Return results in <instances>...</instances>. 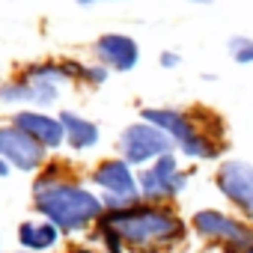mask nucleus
<instances>
[{
    "label": "nucleus",
    "instance_id": "18",
    "mask_svg": "<svg viewBox=\"0 0 253 253\" xmlns=\"http://www.w3.org/2000/svg\"><path fill=\"white\" fill-rule=\"evenodd\" d=\"M158 63H161V69H179V66H182V57H179L176 51H161Z\"/></svg>",
    "mask_w": 253,
    "mask_h": 253
},
{
    "label": "nucleus",
    "instance_id": "15",
    "mask_svg": "<svg viewBox=\"0 0 253 253\" xmlns=\"http://www.w3.org/2000/svg\"><path fill=\"white\" fill-rule=\"evenodd\" d=\"M18 241H21L24 250L42 253V250H51L60 241V229L51 220H24L18 226Z\"/></svg>",
    "mask_w": 253,
    "mask_h": 253
},
{
    "label": "nucleus",
    "instance_id": "16",
    "mask_svg": "<svg viewBox=\"0 0 253 253\" xmlns=\"http://www.w3.org/2000/svg\"><path fill=\"white\" fill-rule=\"evenodd\" d=\"M226 51L232 57V63L238 66H253V36H229L226 42Z\"/></svg>",
    "mask_w": 253,
    "mask_h": 253
},
{
    "label": "nucleus",
    "instance_id": "17",
    "mask_svg": "<svg viewBox=\"0 0 253 253\" xmlns=\"http://www.w3.org/2000/svg\"><path fill=\"white\" fill-rule=\"evenodd\" d=\"M107 75H110V69H104L101 63H89V66H84V78H81V84L101 86V84L107 81Z\"/></svg>",
    "mask_w": 253,
    "mask_h": 253
},
{
    "label": "nucleus",
    "instance_id": "24",
    "mask_svg": "<svg viewBox=\"0 0 253 253\" xmlns=\"http://www.w3.org/2000/svg\"><path fill=\"white\" fill-rule=\"evenodd\" d=\"M113 3H122V0H113Z\"/></svg>",
    "mask_w": 253,
    "mask_h": 253
},
{
    "label": "nucleus",
    "instance_id": "7",
    "mask_svg": "<svg viewBox=\"0 0 253 253\" xmlns=\"http://www.w3.org/2000/svg\"><path fill=\"white\" fill-rule=\"evenodd\" d=\"M0 158L21 173H33L45 161V146L15 125H3L0 128Z\"/></svg>",
    "mask_w": 253,
    "mask_h": 253
},
{
    "label": "nucleus",
    "instance_id": "8",
    "mask_svg": "<svg viewBox=\"0 0 253 253\" xmlns=\"http://www.w3.org/2000/svg\"><path fill=\"white\" fill-rule=\"evenodd\" d=\"M95 63H101L110 72H131L140 63V45L128 33H104L92 45Z\"/></svg>",
    "mask_w": 253,
    "mask_h": 253
},
{
    "label": "nucleus",
    "instance_id": "9",
    "mask_svg": "<svg viewBox=\"0 0 253 253\" xmlns=\"http://www.w3.org/2000/svg\"><path fill=\"white\" fill-rule=\"evenodd\" d=\"M92 185L101 188V194L110 197H140V185H137V173L128 161L122 158H104L98 161V167L92 170Z\"/></svg>",
    "mask_w": 253,
    "mask_h": 253
},
{
    "label": "nucleus",
    "instance_id": "12",
    "mask_svg": "<svg viewBox=\"0 0 253 253\" xmlns=\"http://www.w3.org/2000/svg\"><path fill=\"white\" fill-rule=\"evenodd\" d=\"M57 119L63 122V128H66V143H69L75 152H89V149L98 146L101 131H98V125H95L92 119L78 116V113H72V110H63Z\"/></svg>",
    "mask_w": 253,
    "mask_h": 253
},
{
    "label": "nucleus",
    "instance_id": "5",
    "mask_svg": "<svg viewBox=\"0 0 253 253\" xmlns=\"http://www.w3.org/2000/svg\"><path fill=\"white\" fill-rule=\"evenodd\" d=\"M167 152H176V143L161 128H155L152 122L137 119L119 134V158L128 161L134 170L149 167L152 161H158Z\"/></svg>",
    "mask_w": 253,
    "mask_h": 253
},
{
    "label": "nucleus",
    "instance_id": "6",
    "mask_svg": "<svg viewBox=\"0 0 253 253\" xmlns=\"http://www.w3.org/2000/svg\"><path fill=\"white\" fill-rule=\"evenodd\" d=\"M211 182L217 194L232 206V211L253 223V164L244 158H223Z\"/></svg>",
    "mask_w": 253,
    "mask_h": 253
},
{
    "label": "nucleus",
    "instance_id": "19",
    "mask_svg": "<svg viewBox=\"0 0 253 253\" xmlns=\"http://www.w3.org/2000/svg\"><path fill=\"white\" fill-rule=\"evenodd\" d=\"M185 3H191V6H211L214 0H185Z\"/></svg>",
    "mask_w": 253,
    "mask_h": 253
},
{
    "label": "nucleus",
    "instance_id": "1",
    "mask_svg": "<svg viewBox=\"0 0 253 253\" xmlns=\"http://www.w3.org/2000/svg\"><path fill=\"white\" fill-rule=\"evenodd\" d=\"M98 226L119 235L125 250L134 253H167L188 241L191 223L173 209L158 203H137L122 211H104Z\"/></svg>",
    "mask_w": 253,
    "mask_h": 253
},
{
    "label": "nucleus",
    "instance_id": "23",
    "mask_svg": "<svg viewBox=\"0 0 253 253\" xmlns=\"http://www.w3.org/2000/svg\"><path fill=\"white\" fill-rule=\"evenodd\" d=\"M15 253H30V250H15Z\"/></svg>",
    "mask_w": 253,
    "mask_h": 253
},
{
    "label": "nucleus",
    "instance_id": "10",
    "mask_svg": "<svg viewBox=\"0 0 253 253\" xmlns=\"http://www.w3.org/2000/svg\"><path fill=\"white\" fill-rule=\"evenodd\" d=\"M15 128H21L24 134H30L33 140H39L45 149H60L66 143V128L63 122L48 116V113H39V110H18L15 119H12Z\"/></svg>",
    "mask_w": 253,
    "mask_h": 253
},
{
    "label": "nucleus",
    "instance_id": "20",
    "mask_svg": "<svg viewBox=\"0 0 253 253\" xmlns=\"http://www.w3.org/2000/svg\"><path fill=\"white\" fill-rule=\"evenodd\" d=\"M6 176H9V164L0 158V179H6Z\"/></svg>",
    "mask_w": 253,
    "mask_h": 253
},
{
    "label": "nucleus",
    "instance_id": "14",
    "mask_svg": "<svg viewBox=\"0 0 253 253\" xmlns=\"http://www.w3.org/2000/svg\"><path fill=\"white\" fill-rule=\"evenodd\" d=\"M223 149H226V140L211 137L209 131L200 128V125L194 128V134H188V137L176 146V152L185 155L188 161H217V158L223 155Z\"/></svg>",
    "mask_w": 253,
    "mask_h": 253
},
{
    "label": "nucleus",
    "instance_id": "2",
    "mask_svg": "<svg viewBox=\"0 0 253 253\" xmlns=\"http://www.w3.org/2000/svg\"><path fill=\"white\" fill-rule=\"evenodd\" d=\"M54 170L57 167H51V173H45L33 185L36 211L45 214V220H51L60 232H81L89 223H98L104 214L101 197H95L89 188H84L78 182L57 179Z\"/></svg>",
    "mask_w": 253,
    "mask_h": 253
},
{
    "label": "nucleus",
    "instance_id": "11",
    "mask_svg": "<svg viewBox=\"0 0 253 253\" xmlns=\"http://www.w3.org/2000/svg\"><path fill=\"white\" fill-rule=\"evenodd\" d=\"M140 119L143 122H152L155 128H161L176 146L188 134H194V128H197L194 113L191 110H182V107H143L140 110Z\"/></svg>",
    "mask_w": 253,
    "mask_h": 253
},
{
    "label": "nucleus",
    "instance_id": "3",
    "mask_svg": "<svg viewBox=\"0 0 253 253\" xmlns=\"http://www.w3.org/2000/svg\"><path fill=\"white\" fill-rule=\"evenodd\" d=\"M188 223L197 238L220 247V253H253V223L238 214L220 209H197Z\"/></svg>",
    "mask_w": 253,
    "mask_h": 253
},
{
    "label": "nucleus",
    "instance_id": "21",
    "mask_svg": "<svg viewBox=\"0 0 253 253\" xmlns=\"http://www.w3.org/2000/svg\"><path fill=\"white\" fill-rule=\"evenodd\" d=\"M72 253H95V250H89V247H75Z\"/></svg>",
    "mask_w": 253,
    "mask_h": 253
},
{
    "label": "nucleus",
    "instance_id": "22",
    "mask_svg": "<svg viewBox=\"0 0 253 253\" xmlns=\"http://www.w3.org/2000/svg\"><path fill=\"white\" fill-rule=\"evenodd\" d=\"M81 6H92V3H98V0H78Z\"/></svg>",
    "mask_w": 253,
    "mask_h": 253
},
{
    "label": "nucleus",
    "instance_id": "13",
    "mask_svg": "<svg viewBox=\"0 0 253 253\" xmlns=\"http://www.w3.org/2000/svg\"><path fill=\"white\" fill-rule=\"evenodd\" d=\"M60 95V86H36V84H27V81H9V84H0V101L3 104H21V101H30V104H54Z\"/></svg>",
    "mask_w": 253,
    "mask_h": 253
},
{
    "label": "nucleus",
    "instance_id": "4",
    "mask_svg": "<svg viewBox=\"0 0 253 253\" xmlns=\"http://www.w3.org/2000/svg\"><path fill=\"white\" fill-rule=\"evenodd\" d=\"M188 182H191V173L179 167L176 152H167L158 161H152L149 167L137 170V185H140V200L143 203L170 206L176 197H182Z\"/></svg>",
    "mask_w": 253,
    "mask_h": 253
}]
</instances>
